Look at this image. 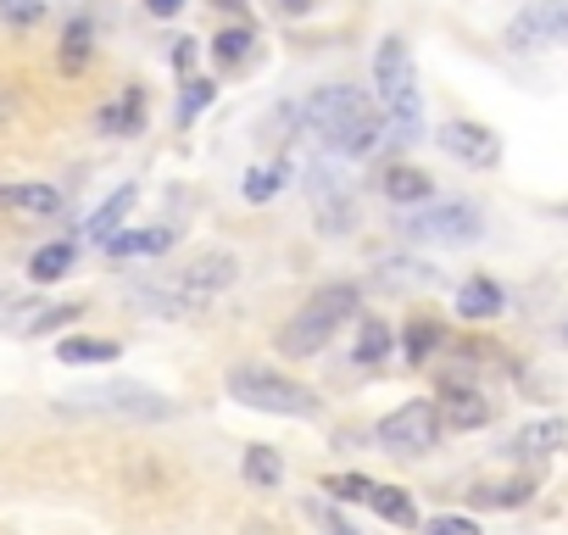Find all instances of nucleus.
Listing matches in <instances>:
<instances>
[{
    "label": "nucleus",
    "mask_w": 568,
    "mask_h": 535,
    "mask_svg": "<svg viewBox=\"0 0 568 535\" xmlns=\"http://www.w3.org/2000/svg\"><path fill=\"white\" fill-rule=\"evenodd\" d=\"M307 123L329 140V151L341 157H368L385 134V112L363 95V90H346V84H329L307 101Z\"/></svg>",
    "instance_id": "obj_1"
},
{
    "label": "nucleus",
    "mask_w": 568,
    "mask_h": 535,
    "mask_svg": "<svg viewBox=\"0 0 568 535\" xmlns=\"http://www.w3.org/2000/svg\"><path fill=\"white\" fill-rule=\"evenodd\" d=\"M374 84H379V107L390 118V129L402 140H418L424 129V101H418V73H413V51L407 40H385L374 57Z\"/></svg>",
    "instance_id": "obj_2"
},
{
    "label": "nucleus",
    "mask_w": 568,
    "mask_h": 535,
    "mask_svg": "<svg viewBox=\"0 0 568 535\" xmlns=\"http://www.w3.org/2000/svg\"><path fill=\"white\" fill-rule=\"evenodd\" d=\"M57 413H106V418H134V424H162L173 413V402L140 380H106V385H84L73 396H57Z\"/></svg>",
    "instance_id": "obj_3"
},
{
    "label": "nucleus",
    "mask_w": 568,
    "mask_h": 535,
    "mask_svg": "<svg viewBox=\"0 0 568 535\" xmlns=\"http://www.w3.org/2000/svg\"><path fill=\"white\" fill-rule=\"evenodd\" d=\"M229 396L240 407H256V413H273V418H313L318 413V396L307 385L284 380L273 369H256V363H245V369L229 374Z\"/></svg>",
    "instance_id": "obj_4"
},
{
    "label": "nucleus",
    "mask_w": 568,
    "mask_h": 535,
    "mask_svg": "<svg viewBox=\"0 0 568 535\" xmlns=\"http://www.w3.org/2000/svg\"><path fill=\"white\" fill-rule=\"evenodd\" d=\"M402 229H407L413 240H424V245H468V240L485 234V218H479V206H468V201H440V206L413 212Z\"/></svg>",
    "instance_id": "obj_5"
},
{
    "label": "nucleus",
    "mask_w": 568,
    "mask_h": 535,
    "mask_svg": "<svg viewBox=\"0 0 568 535\" xmlns=\"http://www.w3.org/2000/svg\"><path fill=\"white\" fill-rule=\"evenodd\" d=\"M379 446L385 452H407V457H418V452H429L435 441H440V413H435V402H402L390 418H379Z\"/></svg>",
    "instance_id": "obj_6"
},
{
    "label": "nucleus",
    "mask_w": 568,
    "mask_h": 535,
    "mask_svg": "<svg viewBox=\"0 0 568 535\" xmlns=\"http://www.w3.org/2000/svg\"><path fill=\"white\" fill-rule=\"evenodd\" d=\"M507 46L513 51L568 46V0H529V7L507 23Z\"/></svg>",
    "instance_id": "obj_7"
},
{
    "label": "nucleus",
    "mask_w": 568,
    "mask_h": 535,
    "mask_svg": "<svg viewBox=\"0 0 568 535\" xmlns=\"http://www.w3.org/2000/svg\"><path fill=\"white\" fill-rule=\"evenodd\" d=\"M234 274H240V268H234V256H195L190 268H184V274H179V296H184V307H206L217 291H229L234 285Z\"/></svg>",
    "instance_id": "obj_8"
},
{
    "label": "nucleus",
    "mask_w": 568,
    "mask_h": 535,
    "mask_svg": "<svg viewBox=\"0 0 568 535\" xmlns=\"http://www.w3.org/2000/svg\"><path fill=\"white\" fill-rule=\"evenodd\" d=\"M440 151L446 157H457V162H468V168H496V157H501V140L485 129V123H440Z\"/></svg>",
    "instance_id": "obj_9"
},
{
    "label": "nucleus",
    "mask_w": 568,
    "mask_h": 535,
    "mask_svg": "<svg viewBox=\"0 0 568 535\" xmlns=\"http://www.w3.org/2000/svg\"><path fill=\"white\" fill-rule=\"evenodd\" d=\"M435 413H440V424H452V430H485V424L496 418V407H490L485 391H474V385H446L440 402H435Z\"/></svg>",
    "instance_id": "obj_10"
},
{
    "label": "nucleus",
    "mask_w": 568,
    "mask_h": 535,
    "mask_svg": "<svg viewBox=\"0 0 568 535\" xmlns=\"http://www.w3.org/2000/svg\"><path fill=\"white\" fill-rule=\"evenodd\" d=\"M329 335H335V319H324V313L302 307L291 324L278 330V352H284V357H313V352H324V346H329Z\"/></svg>",
    "instance_id": "obj_11"
},
{
    "label": "nucleus",
    "mask_w": 568,
    "mask_h": 535,
    "mask_svg": "<svg viewBox=\"0 0 568 535\" xmlns=\"http://www.w3.org/2000/svg\"><path fill=\"white\" fill-rule=\"evenodd\" d=\"M0 212L57 218V212H62V190H57V184H0Z\"/></svg>",
    "instance_id": "obj_12"
},
{
    "label": "nucleus",
    "mask_w": 568,
    "mask_h": 535,
    "mask_svg": "<svg viewBox=\"0 0 568 535\" xmlns=\"http://www.w3.org/2000/svg\"><path fill=\"white\" fill-rule=\"evenodd\" d=\"M379 190H385L396 206H413V201H429V195H435V179H429L424 168L396 162V168H385V173H379Z\"/></svg>",
    "instance_id": "obj_13"
},
{
    "label": "nucleus",
    "mask_w": 568,
    "mask_h": 535,
    "mask_svg": "<svg viewBox=\"0 0 568 535\" xmlns=\"http://www.w3.org/2000/svg\"><path fill=\"white\" fill-rule=\"evenodd\" d=\"M568 441V424L562 418H540V424H524L518 435H513V457H551L557 446Z\"/></svg>",
    "instance_id": "obj_14"
},
{
    "label": "nucleus",
    "mask_w": 568,
    "mask_h": 535,
    "mask_svg": "<svg viewBox=\"0 0 568 535\" xmlns=\"http://www.w3.org/2000/svg\"><path fill=\"white\" fill-rule=\"evenodd\" d=\"M134 195H140L134 184H123V190H112V195L101 201V212H95V218L84 223V240H95V245H106V240H112V234L123 229V218H129V206H134Z\"/></svg>",
    "instance_id": "obj_15"
},
{
    "label": "nucleus",
    "mask_w": 568,
    "mask_h": 535,
    "mask_svg": "<svg viewBox=\"0 0 568 535\" xmlns=\"http://www.w3.org/2000/svg\"><path fill=\"white\" fill-rule=\"evenodd\" d=\"M168 245H173V223H162V229H118L106 240V256H156Z\"/></svg>",
    "instance_id": "obj_16"
},
{
    "label": "nucleus",
    "mask_w": 568,
    "mask_h": 535,
    "mask_svg": "<svg viewBox=\"0 0 568 535\" xmlns=\"http://www.w3.org/2000/svg\"><path fill=\"white\" fill-rule=\"evenodd\" d=\"M79 313H84V307H73V302H57V307L40 302V307H23V319H12L7 330H12V335H51V330L73 324Z\"/></svg>",
    "instance_id": "obj_17"
},
{
    "label": "nucleus",
    "mask_w": 568,
    "mask_h": 535,
    "mask_svg": "<svg viewBox=\"0 0 568 535\" xmlns=\"http://www.w3.org/2000/svg\"><path fill=\"white\" fill-rule=\"evenodd\" d=\"M123 346L118 341H101V335H68L62 346H57V357L68 363V369H95V363H112Z\"/></svg>",
    "instance_id": "obj_18"
},
{
    "label": "nucleus",
    "mask_w": 568,
    "mask_h": 535,
    "mask_svg": "<svg viewBox=\"0 0 568 535\" xmlns=\"http://www.w3.org/2000/svg\"><path fill=\"white\" fill-rule=\"evenodd\" d=\"M457 313L474 319V324H479V319H496V313H501V285H496V280H468V285L457 291Z\"/></svg>",
    "instance_id": "obj_19"
},
{
    "label": "nucleus",
    "mask_w": 568,
    "mask_h": 535,
    "mask_svg": "<svg viewBox=\"0 0 568 535\" xmlns=\"http://www.w3.org/2000/svg\"><path fill=\"white\" fill-rule=\"evenodd\" d=\"M240 474H245V485H256V491H278V480H284V457H278L273 446H245Z\"/></svg>",
    "instance_id": "obj_20"
},
{
    "label": "nucleus",
    "mask_w": 568,
    "mask_h": 535,
    "mask_svg": "<svg viewBox=\"0 0 568 535\" xmlns=\"http://www.w3.org/2000/svg\"><path fill=\"white\" fill-rule=\"evenodd\" d=\"M368 507H374L385 524L418 529V507H413V496H407V491H396V485H374V491H368Z\"/></svg>",
    "instance_id": "obj_21"
},
{
    "label": "nucleus",
    "mask_w": 568,
    "mask_h": 535,
    "mask_svg": "<svg viewBox=\"0 0 568 535\" xmlns=\"http://www.w3.org/2000/svg\"><path fill=\"white\" fill-rule=\"evenodd\" d=\"M73 268V240H57V245H45V251H34V262H29V274H34V285H51V280H62Z\"/></svg>",
    "instance_id": "obj_22"
},
{
    "label": "nucleus",
    "mask_w": 568,
    "mask_h": 535,
    "mask_svg": "<svg viewBox=\"0 0 568 535\" xmlns=\"http://www.w3.org/2000/svg\"><path fill=\"white\" fill-rule=\"evenodd\" d=\"M402 346H407V363H429L440 352V324L435 319H413L402 330Z\"/></svg>",
    "instance_id": "obj_23"
},
{
    "label": "nucleus",
    "mask_w": 568,
    "mask_h": 535,
    "mask_svg": "<svg viewBox=\"0 0 568 535\" xmlns=\"http://www.w3.org/2000/svg\"><path fill=\"white\" fill-rule=\"evenodd\" d=\"M95 123H101V134H134V129L145 123V101H140V95H123V101L106 107Z\"/></svg>",
    "instance_id": "obj_24"
},
{
    "label": "nucleus",
    "mask_w": 568,
    "mask_h": 535,
    "mask_svg": "<svg viewBox=\"0 0 568 535\" xmlns=\"http://www.w3.org/2000/svg\"><path fill=\"white\" fill-rule=\"evenodd\" d=\"M251 29H223L217 40H212V62L217 68H240V62H251Z\"/></svg>",
    "instance_id": "obj_25"
},
{
    "label": "nucleus",
    "mask_w": 568,
    "mask_h": 535,
    "mask_svg": "<svg viewBox=\"0 0 568 535\" xmlns=\"http://www.w3.org/2000/svg\"><path fill=\"white\" fill-rule=\"evenodd\" d=\"M307 307L341 324L346 313H357V285H324V291H313V302H307Z\"/></svg>",
    "instance_id": "obj_26"
},
{
    "label": "nucleus",
    "mask_w": 568,
    "mask_h": 535,
    "mask_svg": "<svg viewBox=\"0 0 568 535\" xmlns=\"http://www.w3.org/2000/svg\"><path fill=\"white\" fill-rule=\"evenodd\" d=\"M529 491H535L529 480H501V485H479L474 502L479 507H518V502H529Z\"/></svg>",
    "instance_id": "obj_27"
},
{
    "label": "nucleus",
    "mask_w": 568,
    "mask_h": 535,
    "mask_svg": "<svg viewBox=\"0 0 568 535\" xmlns=\"http://www.w3.org/2000/svg\"><path fill=\"white\" fill-rule=\"evenodd\" d=\"M90 40H95L90 23H73V29H68V40H62V73H79V68L90 62Z\"/></svg>",
    "instance_id": "obj_28"
},
{
    "label": "nucleus",
    "mask_w": 568,
    "mask_h": 535,
    "mask_svg": "<svg viewBox=\"0 0 568 535\" xmlns=\"http://www.w3.org/2000/svg\"><path fill=\"white\" fill-rule=\"evenodd\" d=\"M390 357V330L379 319H363V335H357V363H379Z\"/></svg>",
    "instance_id": "obj_29"
},
{
    "label": "nucleus",
    "mask_w": 568,
    "mask_h": 535,
    "mask_svg": "<svg viewBox=\"0 0 568 535\" xmlns=\"http://www.w3.org/2000/svg\"><path fill=\"white\" fill-rule=\"evenodd\" d=\"M307 518H313V524H318L324 535H363V529H357V524H352V518H346V513L335 507V502H318V496L307 502Z\"/></svg>",
    "instance_id": "obj_30"
},
{
    "label": "nucleus",
    "mask_w": 568,
    "mask_h": 535,
    "mask_svg": "<svg viewBox=\"0 0 568 535\" xmlns=\"http://www.w3.org/2000/svg\"><path fill=\"white\" fill-rule=\"evenodd\" d=\"M278 184H284V168L273 162V168H251L240 190H245V201H273V195H278Z\"/></svg>",
    "instance_id": "obj_31"
},
{
    "label": "nucleus",
    "mask_w": 568,
    "mask_h": 535,
    "mask_svg": "<svg viewBox=\"0 0 568 535\" xmlns=\"http://www.w3.org/2000/svg\"><path fill=\"white\" fill-rule=\"evenodd\" d=\"M324 491H329L335 502H368L374 480H368V474H329V480H324Z\"/></svg>",
    "instance_id": "obj_32"
},
{
    "label": "nucleus",
    "mask_w": 568,
    "mask_h": 535,
    "mask_svg": "<svg viewBox=\"0 0 568 535\" xmlns=\"http://www.w3.org/2000/svg\"><path fill=\"white\" fill-rule=\"evenodd\" d=\"M0 18H7L12 29H34L45 18V0H0Z\"/></svg>",
    "instance_id": "obj_33"
},
{
    "label": "nucleus",
    "mask_w": 568,
    "mask_h": 535,
    "mask_svg": "<svg viewBox=\"0 0 568 535\" xmlns=\"http://www.w3.org/2000/svg\"><path fill=\"white\" fill-rule=\"evenodd\" d=\"M424 535H479V524H474V518H463V513H440V518H429V524H424Z\"/></svg>",
    "instance_id": "obj_34"
},
{
    "label": "nucleus",
    "mask_w": 568,
    "mask_h": 535,
    "mask_svg": "<svg viewBox=\"0 0 568 535\" xmlns=\"http://www.w3.org/2000/svg\"><path fill=\"white\" fill-rule=\"evenodd\" d=\"M206 101H212V84H201V79H190V84H184V118H195V112H201Z\"/></svg>",
    "instance_id": "obj_35"
},
{
    "label": "nucleus",
    "mask_w": 568,
    "mask_h": 535,
    "mask_svg": "<svg viewBox=\"0 0 568 535\" xmlns=\"http://www.w3.org/2000/svg\"><path fill=\"white\" fill-rule=\"evenodd\" d=\"M179 7H184V0H145V12H151V18H173Z\"/></svg>",
    "instance_id": "obj_36"
},
{
    "label": "nucleus",
    "mask_w": 568,
    "mask_h": 535,
    "mask_svg": "<svg viewBox=\"0 0 568 535\" xmlns=\"http://www.w3.org/2000/svg\"><path fill=\"white\" fill-rule=\"evenodd\" d=\"M190 46H195V40H179V51H173V68H179V73H184V68H190V57H195Z\"/></svg>",
    "instance_id": "obj_37"
},
{
    "label": "nucleus",
    "mask_w": 568,
    "mask_h": 535,
    "mask_svg": "<svg viewBox=\"0 0 568 535\" xmlns=\"http://www.w3.org/2000/svg\"><path fill=\"white\" fill-rule=\"evenodd\" d=\"M12 118V95H7V84H0V123Z\"/></svg>",
    "instance_id": "obj_38"
},
{
    "label": "nucleus",
    "mask_w": 568,
    "mask_h": 535,
    "mask_svg": "<svg viewBox=\"0 0 568 535\" xmlns=\"http://www.w3.org/2000/svg\"><path fill=\"white\" fill-rule=\"evenodd\" d=\"M313 7V0H284V12H307Z\"/></svg>",
    "instance_id": "obj_39"
}]
</instances>
